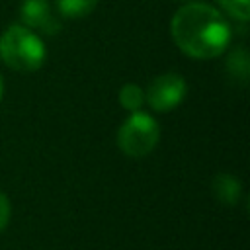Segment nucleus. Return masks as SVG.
<instances>
[{"label":"nucleus","instance_id":"1","mask_svg":"<svg viewBox=\"0 0 250 250\" xmlns=\"http://www.w3.org/2000/svg\"><path fill=\"white\" fill-rule=\"evenodd\" d=\"M170 33L182 53L193 59H215L230 43V23L207 2H188L170 21Z\"/></svg>","mask_w":250,"mask_h":250},{"label":"nucleus","instance_id":"2","mask_svg":"<svg viewBox=\"0 0 250 250\" xmlns=\"http://www.w3.org/2000/svg\"><path fill=\"white\" fill-rule=\"evenodd\" d=\"M0 59L12 70L35 72L45 61V45L35 31L14 23L0 35Z\"/></svg>","mask_w":250,"mask_h":250},{"label":"nucleus","instance_id":"3","mask_svg":"<svg viewBox=\"0 0 250 250\" xmlns=\"http://www.w3.org/2000/svg\"><path fill=\"white\" fill-rule=\"evenodd\" d=\"M160 139L158 121L146 111H133L117 131V146L131 158H143L150 154Z\"/></svg>","mask_w":250,"mask_h":250},{"label":"nucleus","instance_id":"4","mask_svg":"<svg viewBox=\"0 0 250 250\" xmlns=\"http://www.w3.org/2000/svg\"><path fill=\"white\" fill-rule=\"evenodd\" d=\"M186 96V80L178 72H164L148 84L145 92V102L148 104L150 109L156 113H166L172 111L174 107L180 105V102Z\"/></svg>","mask_w":250,"mask_h":250},{"label":"nucleus","instance_id":"5","mask_svg":"<svg viewBox=\"0 0 250 250\" xmlns=\"http://www.w3.org/2000/svg\"><path fill=\"white\" fill-rule=\"evenodd\" d=\"M20 20L27 29L55 35L61 27L57 10L47 0H25L20 8Z\"/></svg>","mask_w":250,"mask_h":250},{"label":"nucleus","instance_id":"6","mask_svg":"<svg viewBox=\"0 0 250 250\" xmlns=\"http://www.w3.org/2000/svg\"><path fill=\"white\" fill-rule=\"evenodd\" d=\"M213 193L225 205H236L242 195V184L232 174H219L213 178Z\"/></svg>","mask_w":250,"mask_h":250},{"label":"nucleus","instance_id":"7","mask_svg":"<svg viewBox=\"0 0 250 250\" xmlns=\"http://www.w3.org/2000/svg\"><path fill=\"white\" fill-rule=\"evenodd\" d=\"M98 0H55V10L66 20H80L94 12Z\"/></svg>","mask_w":250,"mask_h":250},{"label":"nucleus","instance_id":"8","mask_svg":"<svg viewBox=\"0 0 250 250\" xmlns=\"http://www.w3.org/2000/svg\"><path fill=\"white\" fill-rule=\"evenodd\" d=\"M119 104L127 111H139L145 104V90L137 84H125L119 90Z\"/></svg>","mask_w":250,"mask_h":250},{"label":"nucleus","instance_id":"9","mask_svg":"<svg viewBox=\"0 0 250 250\" xmlns=\"http://www.w3.org/2000/svg\"><path fill=\"white\" fill-rule=\"evenodd\" d=\"M221 8L238 21H246L250 16V0H219Z\"/></svg>","mask_w":250,"mask_h":250},{"label":"nucleus","instance_id":"10","mask_svg":"<svg viewBox=\"0 0 250 250\" xmlns=\"http://www.w3.org/2000/svg\"><path fill=\"white\" fill-rule=\"evenodd\" d=\"M229 70L236 76V78H246L248 76V55L244 49H236L230 57H229Z\"/></svg>","mask_w":250,"mask_h":250},{"label":"nucleus","instance_id":"11","mask_svg":"<svg viewBox=\"0 0 250 250\" xmlns=\"http://www.w3.org/2000/svg\"><path fill=\"white\" fill-rule=\"evenodd\" d=\"M10 213H12V207H10V199L6 197V193L0 191V232L6 229L8 221H10Z\"/></svg>","mask_w":250,"mask_h":250},{"label":"nucleus","instance_id":"12","mask_svg":"<svg viewBox=\"0 0 250 250\" xmlns=\"http://www.w3.org/2000/svg\"><path fill=\"white\" fill-rule=\"evenodd\" d=\"M2 96H4V80L0 76V102H2Z\"/></svg>","mask_w":250,"mask_h":250},{"label":"nucleus","instance_id":"13","mask_svg":"<svg viewBox=\"0 0 250 250\" xmlns=\"http://www.w3.org/2000/svg\"><path fill=\"white\" fill-rule=\"evenodd\" d=\"M180 2H184V4H188V2H201V0H180Z\"/></svg>","mask_w":250,"mask_h":250}]
</instances>
